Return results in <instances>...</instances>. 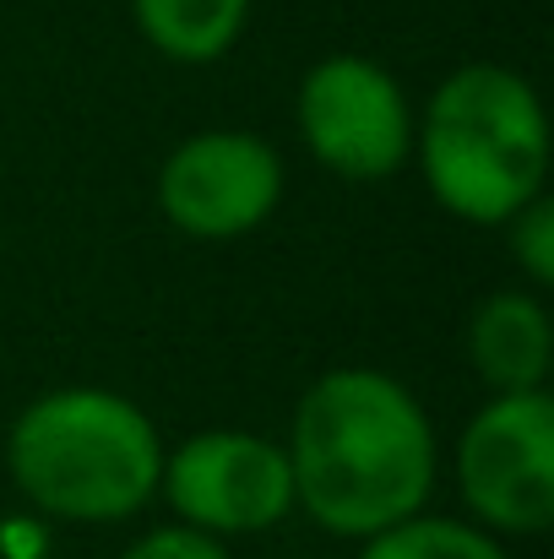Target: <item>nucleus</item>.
<instances>
[{
  "label": "nucleus",
  "instance_id": "obj_1",
  "mask_svg": "<svg viewBox=\"0 0 554 559\" xmlns=\"http://www.w3.org/2000/svg\"><path fill=\"white\" fill-rule=\"evenodd\" d=\"M294 473V511L343 544L429 506L440 484V440L429 407L408 380L375 365L316 374L283 435Z\"/></svg>",
  "mask_w": 554,
  "mask_h": 559
},
{
  "label": "nucleus",
  "instance_id": "obj_2",
  "mask_svg": "<svg viewBox=\"0 0 554 559\" xmlns=\"http://www.w3.org/2000/svg\"><path fill=\"white\" fill-rule=\"evenodd\" d=\"M164 435L153 413L109 385H55L5 435L16 495L66 527H120L158 500Z\"/></svg>",
  "mask_w": 554,
  "mask_h": 559
},
{
  "label": "nucleus",
  "instance_id": "obj_3",
  "mask_svg": "<svg viewBox=\"0 0 554 559\" xmlns=\"http://www.w3.org/2000/svg\"><path fill=\"white\" fill-rule=\"evenodd\" d=\"M550 153L539 87L500 60L446 71L424 115H413V164L435 206L473 228H506L533 195H544Z\"/></svg>",
  "mask_w": 554,
  "mask_h": 559
},
{
  "label": "nucleus",
  "instance_id": "obj_4",
  "mask_svg": "<svg viewBox=\"0 0 554 559\" xmlns=\"http://www.w3.org/2000/svg\"><path fill=\"white\" fill-rule=\"evenodd\" d=\"M462 516L495 538H544L554 527V396L490 391L451 445Z\"/></svg>",
  "mask_w": 554,
  "mask_h": 559
},
{
  "label": "nucleus",
  "instance_id": "obj_5",
  "mask_svg": "<svg viewBox=\"0 0 554 559\" xmlns=\"http://www.w3.org/2000/svg\"><path fill=\"white\" fill-rule=\"evenodd\" d=\"M294 126L305 153L354 186L391 180L413 164V104L402 82L369 55H321L294 87Z\"/></svg>",
  "mask_w": 554,
  "mask_h": 559
},
{
  "label": "nucleus",
  "instance_id": "obj_6",
  "mask_svg": "<svg viewBox=\"0 0 554 559\" xmlns=\"http://www.w3.org/2000/svg\"><path fill=\"white\" fill-rule=\"evenodd\" d=\"M158 500L180 527H196L217 544L261 538L294 516L288 451L272 435L250 429H201L164 451Z\"/></svg>",
  "mask_w": 554,
  "mask_h": 559
},
{
  "label": "nucleus",
  "instance_id": "obj_7",
  "mask_svg": "<svg viewBox=\"0 0 554 559\" xmlns=\"http://www.w3.org/2000/svg\"><path fill=\"white\" fill-rule=\"evenodd\" d=\"M283 186H288V169L267 136L212 126V131L185 136L164 158L158 212L185 239L223 245L272 223V212L283 206Z\"/></svg>",
  "mask_w": 554,
  "mask_h": 559
},
{
  "label": "nucleus",
  "instance_id": "obj_8",
  "mask_svg": "<svg viewBox=\"0 0 554 559\" xmlns=\"http://www.w3.org/2000/svg\"><path fill=\"white\" fill-rule=\"evenodd\" d=\"M462 354L484 380V391H550L554 316L544 294L533 288L484 294L462 326Z\"/></svg>",
  "mask_w": 554,
  "mask_h": 559
},
{
  "label": "nucleus",
  "instance_id": "obj_9",
  "mask_svg": "<svg viewBox=\"0 0 554 559\" xmlns=\"http://www.w3.org/2000/svg\"><path fill=\"white\" fill-rule=\"evenodd\" d=\"M256 0H131V22L175 66H212L223 60L245 27Z\"/></svg>",
  "mask_w": 554,
  "mask_h": 559
},
{
  "label": "nucleus",
  "instance_id": "obj_10",
  "mask_svg": "<svg viewBox=\"0 0 554 559\" xmlns=\"http://www.w3.org/2000/svg\"><path fill=\"white\" fill-rule=\"evenodd\" d=\"M354 559H511L506 538L484 533L468 516H440V511H413L380 533H369Z\"/></svg>",
  "mask_w": 554,
  "mask_h": 559
},
{
  "label": "nucleus",
  "instance_id": "obj_11",
  "mask_svg": "<svg viewBox=\"0 0 554 559\" xmlns=\"http://www.w3.org/2000/svg\"><path fill=\"white\" fill-rule=\"evenodd\" d=\"M506 245H511V261L522 272V283L533 294H550L554 288V195H533L511 223H506Z\"/></svg>",
  "mask_w": 554,
  "mask_h": 559
},
{
  "label": "nucleus",
  "instance_id": "obj_12",
  "mask_svg": "<svg viewBox=\"0 0 554 559\" xmlns=\"http://www.w3.org/2000/svg\"><path fill=\"white\" fill-rule=\"evenodd\" d=\"M120 559H234V555H228V544H217V538H207L196 527L164 522V527L142 533Z\"/></svg>",
  "mask_w": 554,
  "mask_h": 559
}]
</instances>
